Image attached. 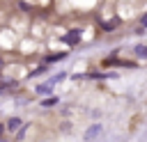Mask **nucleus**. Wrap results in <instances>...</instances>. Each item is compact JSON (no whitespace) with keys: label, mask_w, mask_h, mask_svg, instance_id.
<instances>
[{"label":"nucleus","mask_w":147,"mask_h":142,"mask_svg":"<svg viewBox=\"0 0 147 142\" xmlns=\"http://www.w3.org/2000/svg\"><path fill=\"white\" fill-rule=\"evenodd\" d=\"M55 103H57V98H55V96H48V98H44V101H41V105H44V108H53Z\"/></svg>","instance_id":"5"},{"label":"nucleus","mask_w":147,"mask_h":142,"mask_svg":"<svg viewBox=\"0 0 147 142\" xmlns=\"http://www.w3.org/2000/svg\"><path fill=\"white\" fill-rule=\"evenodd\" d=\"M136 55H138L140 60H147V46H138V48H136Z\"/></svg>","instance_id":"6"},{"label":"nucleus","mask_w":147,"mask_h":142,"mask_svg":"<svg viewBox=\"0 0 147 142\" xmlns=\"http://www.w3.org/2000/svg\"><path fill=\"white\" fill-rule=\"evenodd\" d=\"M0 142H9V140H0Z\"/></svg>","instance_id":"10"},{"label":"nucleus","mask_w":147,"mask_h":142,"mask_svg":"<svg viewBox=\"0 0 147 142\" xmlns=\"http://www.w3.org/2000/svg\"><path fill=\"white\" fill-rule=\"evenodd\" d=\"M62 39H64V44H76V41H78V30H71V32L64 34Z\"/></svg>","instance_id":"2"},{"label":"nucleus","mask_w":147,"mask_h":142,"mask_svg":"<svg viewBox=\"0 0 147 142\" xmlns=\"http://www.w3.org/2000/svg\"><path fill=\"white\" fill-rule=\"evenodd\" d=\"M99 133H101V124H94V126H90V128H87V133H85V140H94Z\"/></svg>","instance_id":"1"},{"label":"nucleus","mask_w":147,"mask_h":142,"mask_svg":"<svg viewBox=\"0 0 147 142\" xmlns=\"http://www.w3.org/2000/svg\"><path fill=\"white\" fill-rule=\"evenodd\" d=\"M140 23H142V25H145V27H147V14H145V16H142V18H140Z\"/></svg>","instance_id":"7"},{"label":"nucleus","mask_w":147,"mask_h":142,"mask_svg":"<svg viewBox=\"0 0 147 142\" xmlns=\"http://www.w3.org/2000/svg\"><path fill=\"white\" fill-rule=\"evenodd\" d=\"M18 126H21V119H18V117H11V119L7 121V126H5V128H7V131H16Z\"/></svg>","instance_id":"3"},{"label":"nucleus","mask_w":147,"mask_h":142,"mask_svg":"<svg viewBox=\"0 0 147 142\" xmlns=\"http://www.w3.org/2000/svg\"><path fill=\"white\" fill-rule=\"evenodd\" d=\"M37 92H39V94H51V92H53V82H48V85H37Z\"/></svg>","instance_id":"4"},{"label":"nucleus","mask_w":147,"mask_h":142,"mask_svg":"<svg viewBox=\"0 0 147 142\" xmlns=\"http://www.w3.org/2000/svg\"><path fill=\"white\" fill-rule=\"evenodd\" d=\"M2 131H5V126H2V124H0V135H2Z\"/></svg>","instance_id":"8"},{"label":"nucleus","mask_w":147,"mask_h":142,"mask_svg":"<svg viewBox=\"0 0 147 142\" xmlns=\"http://www.w3.org/2000/svg\"><path fill=\"white\" fill-rule=\"evenodd\" d=\"M0 69H2V57H0Z\"/></svg>","instance_id":"9"}]
</instances>
